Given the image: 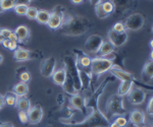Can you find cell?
I'll list each match as a JSON object with an SVG mask.
<instances>
[{"label": "cell", "instance_id": "obj_45", "mask_svg": "<svg viewBox=\"0 0 153 127\" xmlns=\"http://www.w3.org/2000/svg\"><path fill=\"white\" fill-rule=\"evenodd\" d=\"M4 40H5V39L3 38V36H2V35H1V33H0V43H2Z\"/></svg>", "mask_w": 153, "mask_h": 127}, {"label": "cell", "instance_id": "obj_17", "mask_svg": "<svg viewBox=\"0 0 153 127\" xmlns=\"http://www.w3.org/2000/svg\"><path fill=\"white\" fill-rule=\"evenodd\" d=\"M52 80L55 84L59 85V87H62L65 82L66 79V72L65 68H60L58 70H55L54 73L52 74Z\"/></svg>", "mask_w": 153, "mask_h": 127}, {"label": "cell", "instance_id": "obj_5", "mask_svg": "<svg viewBox=\"0 0 153 127\" xmlns=\"http://www.w3.org/2000/svg\"><path fill=\"white\" fill-rule=\"evenodd\" d=\"M106 111L110 116L113 115H124L126 114V108L124 106V99L122 96L115 94L112 95L111 97L108 99L107 103H106Z\"/></svg>", "mask_w": 153, "mask_h": 127}, {"label": "cell", "instance_id": "obj_18", "mask_svg": "<svg viewBox=\"0 0 153 127\" xmlns=\"http://www.w3.org/2000/svg\"><path fill=\"white\" fill-rule=\"evenodd\" d=\"M141 76L144 81H149L153 79V61L149 60L144 65L141 72Z\"/></svg>", "mask_w": 153, "mask_h": 127}, {"label": "cell", "instance_id": "obj_37", "mask_svg": "<svg viewBox=\"0 0 153 127\" xmlns=\"http://www.w3.org/2000/svg\"><path fill=\"white\" fill-rule=\"evenodd\" d=\"M7 49L16 51V49H18V43H16V42H12V41L9 40V45H8V48H7Z\"/></svg>", "mask_w": 153, "mask_h": 127}, {"label": "cell", "instance_id": "obj_50", "mask_svg": "<svg viewBox=\"0 0 153 127\" xmlns=\"http://www.w3.org/2000/svg\"><path fill=\"white\" fill-rule=\"evenodd\" d=\"M152 127H153V123H152Z\"/></svg>", "mask_w": 153, "mask_h": 127}, {"label": "cell", "instance_id": "obj_43", "mask_svg": "<svg viewBox=\"0 0 153 127\" xmlns=\"http://www.w3.org/2000/svg\"><path fill=\"white\" fill-rule=\"evenodd\" d=\"M83 1L84 0H71V2H73L74 4H80V3H82Z\"/></svg>", "mask_w": 153, "mask_h": 127}, {"label": "cell", "instance_id": "obj_10", "mask_svg": "<svg viewBox=\"0 0 153 127\" xmlns=\"http://www.w3.org/2000/svg\"><path fill=\"white\" fill-rule=\"evenodd\" d=\"M109 71L112 73L113 75H114L115 77H117L118 79H120L122 81H124V80H129V81H133L134 84H137L138 87H140L141 84H139V82L137 81V79H135V76L132 74V73L126 71V70L123 69L122 67L120 66H113L109 69Z\"/></svg>", "mask_w": 153, "mask_h": 127}, {"label": "cell", "instance_id": "obj_13", "mask_svg": "<svg viewBox=\"0 0 153 127\" xmlns=\"http://www.w3.org/2000/svg\"><path fill=\"white\" fill-rule=\"evenodd\" d=\"M44 116V111L40 105L31 107L28 111V121L31 124H38Z\"/></svg>", "mask_w": 153, "mask_h": 127}, {"label": "cell", "instance_id": "obj_3", "mask_svg": "<svg viewBox=\"0 0 153 127\" xmlns=\"http://www.w3.org/2000/svg\"><path fill=\"white\" fill-rule=\"evenodd\" d=\"M90 28L88 18L83 16H65L61 26L63 33L68 36H80L85 34Z\"/></svg>", "mask_w": 153, "mask_h": 127}, {"label": "cell", "instance_id": "obj_49", "mask_svg": "<svg viewBox=\"0 0 153 127\" xmlns=\"http://www.w3.org/2000/svg\"><path fill=\"white\" fill-rule=\"evenodd\" d=\"M151 32H152V34H153V26H152V29H151Z\"/></svg>", "mask_w": 153, "mask_h": 127}, {"label": "cell", "instance_id": "obj_19", "mask_svg": "<svg viewBox=\"0 0 153 127\" xmlns=\"http://www.w3.org/2000/svg\"><path fill=\"white\" fill-rule=\"evenodd\" d=\"M113 52H114V46L109 41H106V42H103L102 45H101L99 51H98V55H99V57H106V56H109Z\"/></svg>", "mask_w": 153, "mask_h": 127}, {"label": "cell", "instance_id": "obj_1", "mask_svg": "<svg viewBox=\"0 0 153 127\" xmlns=\"http://www.w3.org/2000/svg\"><path fill=\"white\" fill-rule=\"evenodd\" d=\"M109 81V79H105L100 85L99 89L96 91L91 98L86 100V107L91 108L92 111L86 117L82 122L78 123H63V127H109L110 122L102 112L98 108V99L102 94L106 84Z\"/></svg>", "mask_w": 153, "mask_h": 127}, {"label": "cell", "instance_id": "obj_7", "mask_svg": "<svg viewBox=\"0 0 153 127\" xmlns=\"http://www.w3.org/2000/svg\"><path fill=\"white\" fill-rule=\"evenodd\" d=\"M65 18V13L62 11L60 6H57L53 9L52 12H50V19L48 21V26L51 30H57L61 28Z\"/></svg>", "mask_w": 153, "mask_h": 127}, {"label": "cell", "instance_id": "obj_51", "mask_svg": "<svg viewBox=\"0 0 153 127\" xmlns=\"http://www.w3.org/2000/svg\"><path fill=\"white\" fill-rule=\"evenodd\" d=\"M142 127H145V126H142Z\"/></svg>", "mask_w": 153, "mask_h": 127}, {"label": "cell", "instance_id": "obj_33", "mask_svg": "<svg viewBox=\"0 0 153 127\" xmlns=\"http://www.w3.org/2000/svg\"><path fill=\"white\" fill-rule=\"evenodd\" d=\"M19 120H21L22 123H24V124L29 123V121H28V112L19 111Z\"/></svg>", "mask_w": 153, "mask_h": 127}, {"label": "cell", "instance_id": "obj_16", "mask_svg": "<svg viewBox=\"0 0 153 127\" xmlns=\"http://www.w3.org/2000/svg\"><path fill=\"white\" fill-rule=\"evenodd\" d=\"M130 120L136 127H142L145 124L146 117L144 112H142L141 110H133L130 114Z\"/></svg>", "mask_w": 153, "mask_h": 127}, {"label": "cell", "instance_id": "obj_21", "mask_svg": "<svg viewBox=\"0 0 153 127\" xmlns=\"http://www.w3.org/2000/svg\"><path fill=\"white\" fill-rule=\"evenodd\" d=\"M14 34L16 35L19 41H27L30 38V30L26 26H19L14 30Z\"/></svg>", "mask_w": 153, "mask_h": 127}, {"label": "cell", "instance_id": "obj_11", "mask_svg": "<svg viewBox=\"0 0 153 127\" xmlns=\"http://www.w3.org/2000/svg\"><path fill=\"white\" fill-rule=\"evenodd\" d=\"M128 96L129 102L132 105H141L146 100V92L141 87H133Z\"/></svg>", "mask_w": 153, "mask_h": 127}, {"label": "cell", "instance_id": "obj_15", "mask_svg": "<svg viewBox=\"0 0 153 127\" xmlns=\"http://www.w3.org/2000/svg\"><path fill=\"white\" fill-rule=\"evenodd\" d=\"M13 57L16 61H27L34 58H39V55H37L35 52L26 50L24 48H18L13 53Z\"/></svg>", "mask_w": 153, "mask_h": 127}, {"label": "cell", "instance_id": "obj_22", "mask_svg": "<svg viewBox=\"0 0 153 127\" xmlns=\"http://www.w3.org/2000/svg\"><path fill=\"white\" fill-rule=\"evenodd\" d=\"M13 92L19 98H23L25 96H27V94L29 92V87H28V84H24V82H19V84H16V85H14Z\"/></svg>", "mask_w": 153, "mask_h": 127}, {"label": "cell", "instance_id": "obj_29", "mask_svg": "<svg viewBox=\"0 0 153 127\" xmlns=\"http://www.w3.org/2000/svg\"><path fill=\"white\" fill-rule=\"evenodd\" d=\"M37 14H38V9L36 7H28V10H27V18L30 19H36Z\"/></svg>", "mask_w": 153, "mask_h": 127}, {"label": "cell", "instance_id": "obj_14", "mask_svg": "<svg viewBox=\"0 0 153 127\" xmlns=\"http://www.w3.org/2000/svg\"><path fill=\"white\" fill-rule=\"evenodd\" d=\"M71 105L75 110H79L83 114H86L87 107H86V100L82 95L76 94L71 97Z\"/></svg>", "mask_w": 153, "mask_h": 127}, {"label": "cell", "instance_id": "obj_28", "mask_svg": "<svg viewBox=\"0 0 153 127\" xmlns=\"http://www.w3.org/2000/svg\"><path fill=\"white\" fill-rule=\"evenodd\" d=\"M28 7H29L28 5H25V4H16V5L13 7V9L18 15H26Z\"/></svg>", "mask_w": 153, "mask_h": 127}, {"label": "cell", "instance_id": "obj_48", "mask_svg": "<svg viewBox=\"0 0 153 127\" xmlns=\"http://www.w3.org/2000/svg\"><path fill=\"white\" fill-rule=\"evenodd\" d=\"M2 61H3V56H2L1 54H0V64L2 63Z\"/></svg>", "mask_w": 153, "mask_h": 127}, {"label": "cell", "instance_id": "obj_40", "mask_svg": "<svg viewBox=\"0 0 153 127\" xmlns=\"http://www.w3.org/2000/svg\"><path fill=\"white\" fill-rule=\"evenodd\" d=\"M89 1H90L91 5H93V6L95 7V6H97L98 4H100L102 0H89Z\"/></svg>", "mask_w": 153, "mask_h": 127}, {"label": "cell", "instance_id": "obj_35", "mask_svg": "<svg viewBox=\"0 0 153 127\" xmlns=\"http://www.w3.org/2000/svg\"><path fill=\"white\" fill-rule=\"evenodd\" d=\"M0 33H1V35L3 36L4 39H8L9 36H10V34L12 33V31L9 30V29L3 28V29H0Z\"/></svg>", "mask_w": 153, "mask_h": 127}, {"label": "cell", "instance_id": "obj_31", "mask_svg": "<svg viewBox=\"0 0 153 127\" xmlns=\"http://www.w3.org/2000/svg\"><path fill=\"white\" fill-rule=\"evenodd\" d=\"M95 11H96V14H97V16L99 18H107V14L105 13V11L103 10L102 6H101V3L98 4L97 6H95Z\"/></svg>", "mask_w": 153, "mask_h": 127}, {"label": "cell", "instance_id": "obj_26", "mask_svg": "<svg viewBox=\"0 0 153 127\" xmlns=\"http://www.w3.org/2000/svg\"><path fill=\"white\" fill-rule=\"evenodd\" d=\"M16 108H18L19 111H25L28 112L29 109L31 108V103L27 98H21V99L18 100V103H16Z\"/></svg>", "mask_w": 153, "mask_h": 127}, {"label": "cell", "instance_id": "obj_30", "mask_svg": "<svg viewBox=\"0 0 153 127\" xmlns=\"http://www.w3.org/2000/svg\"><path fill=\"white\" fill-rule=\"evenodd\" d=\"M19 79H21V82H24V84H27V82L30 81V79H31V75H30V73L27 71V70H24V71L19 72Z\"/></svg>", "mask_w": 153, "mask_h": 127}, {"label": "cell", "instance_id": "obj_23", "mask_svg": "<svg viewBox=\"0 0 153 127\" xmlns=\"http://www.w3.org/2000/svg\"><path fill=\"white\" fill-rule=\"evenodd\" d=\"M49 19H50V12L45 9H40L38 10V14H37L36 21L39 23H43V24H47Z\"/></svg>", "mask_w": 153, "mask_h": 127}, {"label": "cell", "instance_id": "obj_38", "mask_svg": "<svg viewBox=\"0 0 153 127\" xmlns=\"http://www.w3.org/2000/svg\"><path fill=\"white\" fill-rule=\"evenodd\" d=\"M8 40L12 41V42H16V43L19 42V39H18V37H16V34H14V32H12V33L10 34V36H9Z\"/></svg>", "mask_w": 153, "mask_h": 127}, {"label": "cell", "instance_id": "obj_34", "mask_svg": "<svg viewBox=\"0 0 153 127\" xmlns=\"http://www.w3.org/2000/svg\"><path fill=\"white\" fill-rule=\"evenodd\" d=\"M112 30L115 32H118V33H123V32H126L125 26L123 23H114V26H112Z\"/></svg>", "mask_w": 153, "mask_h": 127}, {"label": "cell", "instance_id": "obj_2", "mask_svg": "<svg viewBox=\"0 0 153 127\" xmlns=\"http://www.w3.org/2000/svg\"><path fill=\"white\" fill-rule=\"evenodd\" d=\"M65 65L66 72V79L65 84L62 85L63 90L70 95H76L83 89L82 80H81L80 70H79L76 57L73 56H65Z\"/></svg>", "mask_w": 153, "mask_h": 127}, {"label": "cell", "instance_id": "obj_4", "mask_svg": "<svg viewBox=\"0 0 153 127\" xmlns=\"http://www.w3.org/2000/svg\"><path fill=\"white\" fill-rule=\"evenodd\" d=\"M115 65L113 58L107 57H96L91 61L90 71L91 74L95 76H99L103 73L109 71V69Z\"/></svg>", "mask_w": 153, "mask_h": 127}, {"label": "cell", "instance_id": "obj_46", "mask_svg": "<svg viewBox=\"0 0 153 127\" xmlns=\"http://www.w3.org/2000/svg\"><path fill=\"white\" fill-rule=\"evenodd\" d=\"M150 60L153 61V50L151 51V53H150Z\"/></svg>", "mask_w": 153, "mask_h": 127}, {"label": "cell", "instance_id": "obj_39", "mask_svg": "<svg viewBox=\"0 0 153 127\" xmlns=\"http://www.w3.org/2000/svg\"><path fill=\"white\" fill-rule=\"evenodd\" d=\"M16 4H25V5H28L32 0H16Z\"/></svg>", "mask_w": 153, "mask_h": 127}, {"label": "cell", "instance_id": "obj_25", "mask_svg": "<svg viewBox=\"0 0 153 127\" xmlns=\"http://www.w3.org/2000/svg\"><path fill=\"white\" fill-rule=\"evenodd\" d=\"M19 97L14 94L13 92H8L5 94L4 96V101H5V105H8V106H16V103H18Z\"/></svg>", "mask_w": 153, "mask_h": 127}, {"label": "cell", "instance_id": "obj_41", "mask_svg": "<svg viewBox=\"0 0 153 127\" xmlns=\"http://www.w3.org/2000/svg\"><path fill=\"white\" fill-rule=\"evenodd\" d=\"M4 105H5V101H4V97L0 95V110L3 108Z\"/></svg>", "mask_w": 153, "mask_h": 127}, {"label": "cell", "instance_id": "obj_44", "mask_svg": "<svg viewBox=\"0 0 153 127\" xmlns=\"http://www.w3.org/2000/svg\"><path fill=\"white\" fill-rule=\"evenodd\" d=\"M109 127H120V125H117L115 122H113V123H110V125H109Z\"/></svg>", "mask_w": 153, "mask_h": 127}, {"label": "cell", "instance_id": "obj_12", "mask_svg": "<svg viewBox=\"0 0 153 127\" xmlns=\"http://www.w3.org/2000/svg\"><path fill=\"white\" fill-rule=\"evenodd\" d=\"M55 65H56V60L54 57H49L47 59L44 60L40 67L42 76L46 77V79L52 76V74L55 71Z\"/></svg>", "mask_w": 153, "mask_h": 127}, {"label": "cell", "instance_id": "obj_42", "mask_svg": "<svg viewBox=\"0 0 153 127\" xmlns=\"http://www.w3.org/2000/svg\"><path fill=\"white\" fill-rule=\"evenodd\" d=\"M0 127H13V125L10 123H1L0 124Z\"/></svg>", "mask_w": 153, "mask_h": 127}, {"label": "cell", "instance_id": "obj_32", "mask_svg": "<svg viewBox=\"0 0 153 127\" xmlns=\"http://www.w3.org/2000/svg\"><path fill=\"white\" fill-rule=\"evenodd\" d=\"M114 122L117 124V125H120V127H125L128 124V119L125 118V117H123V116H118L115 118Z\"/></svg>", "mask_w": 153, "mask_h": 127}, {"label": "cell", "instance_id": "obj_20", "mask_svg": "<svg viewBox=\"0 0 153 127\" xmlns=\"http://www.w3.org/2000/svg\"><path fill=\"white\" fill-rule=\"evenodd\" d=\"M134 84H135L134 82L129 81V80H124V81H122L120 87H118L117 95H120V96H122V97L126 96V95H129V92L132 91Z\"/></svg>", "mask_w": 153, "mask_h": 127}, {"label": "cell", "instance_id": "obj_36", "mask_svg": "<svg viewBox=\"0 0 153 127\" xmlns=\"http://www.w3.org/2000/svg\"><path fill=\"white\" fill-rule=\"evenodd\" d=\"M146 111H147V113L149 114V115L153 116V97L149 100V102H148Z\"/></svg>", "mask_w": 153, "mask_h": 127}, {"label": "cell", "instance_id": "obj_6", "mask_svg": "<svg viewBox=\"0 0 153 127\" xmlns=\"http://www.w3.org/2000/svg\"><path fill=\"white\" fill-rule=\"evenodd\" d=\"M126 30L130 31H139L145 23V18L141 13H132L126 18L125 23H123Z\"/></svg>", "mask_w": 153, "mask_h": 127}, {"label": "cell", "instance_id": "obj_27", "mask_svg": "<svg viewBox=\"0 0 153 127\" xmlns=\"http://www.w3.org/2000/svg\"><path fill=\"white\" fill-rule=\"evenodd\" d=\"M101 6H102L103 10L105 11V13L107 14V15L111 14L112 12L114 11V5H113V3H112L111 1L103 2V3H101Z\"/></svg>", "mask_w": 153, "mask_h": 127}, {"label": "cell", "instance_id": "obj_24", "mask_svg": "<svg viewBox=\"0 0 153 127\" xmlns=\"http://www.w3.org/2000/svg\"><path fill=\"white\" fill-rule=\"evenodd\" d=\"M76 62H78V65L79 66H81V67H83V68H87L89 67L90 68L91 66V61H92V59H91L89 56L87 55H79V54H76Z\"/></svg>", "mask_w": 153, "mask_h": 127}, {"label": "cell", "instance_id": "obj_8", "mask_svg": "<svg viewBox=\"0 0 153 127\" xmlns=\"http://www.w3.org/2000/svg\"><path fill=\"white\" fill-rule=\"evenodd\" d=\"M108 41L114 46V48L117 47H122L124 46L128 41V34L126 32L123 33H118V32L113 31L112 29L108 32Z\"/></svg>", "mask_w": 153, "mask_h": 127}, {"label": "cell", "instance_id": "obj_47", "mask_svg": "<svg viewBox=\"0 0 153 127\" xmlns=\"http://www.w3.org/2000/svg\"><path fill=\"white\" fill-rule=\"evenodd\" d=\"M149 45H150V47H151V49L153 50V40L150 41V44H149Z\"/></svg>", "mask_w": 153, "mask_h": 127}, {"label": "cell", "instance_id": "obj_9", "mask_svg": "<svg viewBox=\"0 0 153 127\" xmlns=\"http://www.w3.org/2000/svg\"><path fill=\"white\" fill-rule=\"evenodd\" d=\"M103 38L99 35H91L85 42V49L90 53H98L102 45Z\"/></svg>", "mask_w": 153, "mask_h": 127}]
</instances>
